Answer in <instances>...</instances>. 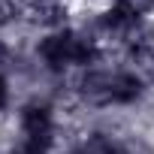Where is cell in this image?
<instances>
[{
    "instance_id": "obj_1",
    "label": "cell",
    "mask_w": 154,
    "mask_h": 154,
    "mask_svg": "<svg viewBox=\"0 0 154 154\" xmlns=\"http://www.w3.org/2000/svg\"><path fill=\"white\" fill-rule=\"evenodd\" d=\"M9 154H51L48 148H39V145H30V142H21L18 148H12Z\"/></svg>"
},
{
    "instance_id": "obj_2",
    "label": "cell",
    "mask_w": 154,
    "mask_h": 154,
    "mask_svg": "<svg viewBox=\"0 0 154 154\" xmlns=\"http://www.w3.org/2000/svg\"><path fill=\"white\" fill-rule=\"evenodd\" d=\"M9 103V82H6V75L0 72V109H3Z\"/></svg>"
}]
</instances>
